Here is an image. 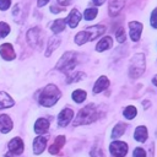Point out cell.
<instances>
[{
	"label": "cell",
	"mask_w": 157,
	"mask_h": 157,
	"mask_svg": "<svg viewBox=\"0 0 157 157\" xmlns=\"http://www.w3.org/2000/svg\"><path fill=\"white\" fill-rule=\"evenodd\" d=\"M125 38H126L125 31H124L123 28H118L117 32H115V39H117L119 43H124V42H125Z\"/></svg>",
	"instance_id": "obj_30"
},
{
	"label": "cell",
	"mask_w": 157,
	"mask_h": 157,
	"mask_svg": "<svg viewBox=\"0 0 157 157\" xmlns=\"http://www.w3.org/2000/svg\"><path fill=\"white\" fill-rule=\"evenodd\" d=\"M146 67L145 55L142 53H136L132 55L129 63V76L130 78H139L144 72Z\"/></svg>",
	"instance_id": "obj_4"
},
{
	"label": "cell",
	"mask_w": 157,
	"mask_h": 157,
	"mask_svg": "<svg viewBox=\"0 0 157 157\" xmlns=\"http://www.w3.org/2000/svg\"><path fill=\"white\" fill-rule=\"evenodd\" d=\"M65 26H66V21L64 18H58L52 23V31L54 34H58L65 29Z\"/></svg>",
	"instance_id": "obj_23"
},
{
	"label": "cell",
	"mask_w": 157,
	"mask_h": 157,
	"mask_svg": "<svg viewBox=\"0 0 157 157\" xmlns=\"http://www.w3.org/2000/svg\"><path fill=\"white\" fill-rule=\"evenodd\" d=\"M124 4H125L124 0H110L109 1V15L117 16L121 11Z\"/></svg>",
	"instance_id": "obj_17"
},
{
	"label": "cell",
	"mask_w": 157,
	"mask_h": 157,
	"mask_svg": "<svg viewBox=\"0 0 157 157\" xmlns=\"http://www.w3.org/2000/svg\"><path fill=\"white\" fill-rule=\"evenodd\" d=\"M48 1H49V0H37V6H38V7H43L44 5L48 4Z\"/></svg>",
	"instance_id": "obj_38"
},
{
	"label": "cell",
	"mask_w": 157,
	"mask_h": 157,
	"mask_svg": "<svg viewBox=\"0 0 157 157\" xmlns=\"http://www.w3.org/2000/svg\"><path fill=\"white\" fill-rule=\"evenodd\" d=\"M15 104V101L5 92H0V109L10 108Z\"/></svg>",
	"instance_id": "obj_21"
},
{
	"label": "cell",
	"mask_w": 157,
	"mask_h": 157,
	"mask_svg": "<svg viewBox=\"0 0 157 157\" xmlns=\"http://www.w3.org/2000/svg\"><path fill=\"white\" fill-rule=\"evenodd\" d=\"M80 20H81V13H80V11H78L77 9H74V10H71V12L69 13V16L66 17L65 21L67 22V25H69L71 28H75V27L78 25Z\"/></svg>",
	"instance_id": "obj_13"
},
{
	"label": "cell",
	"mask_w": 157,
	"mask_h": 157,
	"mask_svg": "<svg viewBox=\"0 0 157 157\" xmlns=\"http://www.w3.org/2000/svg\"><path fill=\"white\" fill-rule=\"evenodd\" d=\"M98 118V113H97V108L94 104H87L86 107H83L76 119L74 120V125L75 126H78V125H85V124H91L92 121H94L96 119Z\"/></svg>",
	"instance_id": "obj_3"
},
{
	"label": "cell",
	"mask_w": 157,
	"mask_h": 157,
	"mask_svg": "<svg viewBox=\"0 0 157 157\" xmlns=\"http://www.w3.org/2000/svg\"><path fill=\"white\" fill-rule=\"evenodd\" d=\"M152 83H153L155 86H157V75H156V76L152 78Z\"/></svg>",
	"instance_id": "obj_40"
},
{
	"label": "cell",
	"mask_w": 157,
	"mask_h": 157,
	"mask_svg": "<svg viewBox=\"0 0 157 157\" xmlns=\"http://www.w3.org/2000/svg\"><path fill=\"white\" fill-rule=\"evenodd\" d=\"M61 97V92L59 91V88L55 86V85H47L44 87V90L40 92V96H39V103L40 105L43 107H53L58 101L59 98Z\"/></svg>",
	"instance_id": "obj_2"
},
{
	"label": "cell",
	"mask_w": 157,
	"mask_h": 157,
	"mask_svg": "<svg viewBox=\"0 0 157 157\" xmlns=\"http://www.w3.org/2000/svg\"><path fill=\"white\" fill-rule=\"evenodd\" d=\"M109 150L114 157H124L128 152V145L123 141H114L110 144Z\"/></svg>",
	"instance_id": "obj_7"
},
{
	"label": "cell",
	"mask_w": 157,
	"mask_h": 157,
	"mask_svg": "<svg viewBox=\"0 0 157 157\" xmlns=\"http://www.w3.org/2000/svg\"><path fill=\"white\" fill-rule=\"evenodd\" d=\"M71 97H72V99H74L76 103H81V102H83V101L86 99L87 93H86V91H83V90H76V91L72 92Z\"/></svg>",
	"instance_id": "obj_24"
},
{
	"label": "cell",
	"mask_w": 157,
	"mask_h": 157,
	"mask_svg": "<svg viewBox=\"0 0 157 157\" xmlns=\"http://www.w3.org/2000/svg\"><path fill=\"white\" fill-rule=\"evenodd\" d=\"M60 44V38L56 37V36H53L52 38H49L48 40V48H47V52H45V56H50V54L59 47Z\"/></svg>",
	"instance_id": "obj_20"
},
{
	"label": "cell",
	"mask_w": 157,
	"mask_h": 157,
	"mask_svg": "<svg viewBox=\"0 0 157 157\" xmlns=\"http://www.w3.org/2000/svg\"><path fill=\"white\" fill-rule=\"evenodd\" d=\"M72 118H74V110L71 108H64L59 113V115H58V124H59V126H61V128L66 126L71 121Z\"/></svg>",
	"instance_id": "obj_9"
},
{
	"label": "cell",
	"mask_w": 157,
	"mask_h": 157,
	"mask_svg": "<svg viewBox=\"0 0 157 157\" xmlns=\"http://www.w3.org/2000/svg\"><path fill=\"white\" fill-rule=\"evenodd\" d=\"M104 32H105V26H103V25H96L92 27H87L85 31L76 33L75 43L77 45H82L88 40H93L96 38L101 37L102 34H104Z\"/></svg>",
	"instance_id": "obj_1"
},
{
	"label": "cell",
	"mask_w": 157,
	"mask_h": 157,
	"mask_svg": "<svg viewBox=\"0 0 157 157\" xmlns=\"http://www.w3.org/2000/svg\"><path fill=\"white\" fill-rule=\"evenodd\" d=\"M77 63V55L74 52H66L59 60V63L56 64V69L61 70V71H71L75 69Z\"/></svg>",
	"instance_id": "obj_6"
},
{
	"label": "cell",
	"mask_w": 157,
	"mask_h": 157,
	"mask_svg": "<svg viewBox=\"0 0 157 157\" xmlns=\"http://www.w3.org/2000/svg\"><path fill=\"white\" fill-rule=\"evenodd\" d=\"M150 23H151V26H152L155 29H157V7H156V9L152 11V13H151Z\"/></svg>",
	"instance_id": "obj_31"
},
{
	"label": "cell",
	"mask_w": 157,
	"mask_h": 157,
	"mask_svg": "<svg viewBox=\"0 0 157 157\" xmlns=\"http://www.w3.org/2000/svg\"><path fill=\"white\" fill-rule=\"evenodd\" d=\"M64 144H65V136H63V135L58 136V137L54 140V142L52 144V146L49 147V152H50L52 155H56V153L61 150V147L64 146Z\"/></svg>",
	"instance_id": "obj_19"
},
{
	"label": "cell",
	"mask_w": 157,
	"mask_h": 157,
	"mask_svg": "<svg viewBox=\"0 0 157 157\" xmlns=\"http://www.w3.org/2000/svg\"><path fill=\"white\" fill-rule=\"evenodd\" d=\"M97 13H98V10L96 9V7H88V9H86L85 10V12H83V18L86 20V21H91V20H93L96 16H97Z\"/></svg>",
	"instance_id": "obj_27"
},
{
	"label": "cell",
	"mask_w": 157,
	"mask_h": 157,
	"mask_svg": "<svg viewBox=\"0 0 157 157\" xmlns=\"http://www.w3.org/2000/svg\"><path fill=\"white\" fill-rule=\"evenodd\" d=\"M0 55L4 60L6 61H10V60H13L16 58V53L13 50V47L12 44L10 43H4L0 45Z\"/></svg>",
	"instance_id": "obj_10"
},
{
	"label": "cell",
	"mask_w": 157,
	"mask_h": 157,
	"mask_svg": "<svg viewBox=\"0 0 157 157\" xmlns=\"http://www.w3.org/2000/svg\"><path fill=\"white\" fill-rule=\"evenodd\" d=\"M123 114H124V117L126 119H134L136 117V114H137V110H136V108L134 105H129V107H126L124 109Z\"/></svg>",
	"instance_id": "obj_28"
},
{
	"label": "cell",
	"mask_w": 157,
	"mask_h": 157,
	"mask_svg": "<svg viewBox=\"0 0 157 157\" xmlns=\"http://www.w3.org/2000/svg\"><path fill=\"white\" fill-rule=\"evenodd\" d=\"M9 150H10V152L11 153H13V155H21L22 152H23V141L20 139V137H15V139H12L10 142H9Z\"/></svg>",
	"instance_id": "obj_11"
},
{
	"label": "cell",
	"mask_w": 157,
	"mask_h": 157,
	"mask_svg": "<svg viewBox=\"0 0 157 157\" xmlns=\"http://www.w3.org/2000/svg\"><path fill=\"white\" fill-rule=\"evenodd\" d=\"M129 28H130V38L132 42H139L140 37H141V32H142V23L137 22V21H131L129 22Z\"/></svg>",
	"instance_id": "obj_8"
},
{
	"label": "cell",
	"mask_w": 157,
	"mask_h": 157,
	"mask_svg": "<svg viewBox=\"0 0 157 157\" xmlns=\"http://www.w3.org/2000/svg\"><path fill=\"white\" fill-rule=\"evenodd\" d=\"M108 87H109V80L107 78V76H99V77L97 78V81H96V83H94L92 91H93V93L97 94V93H99V92L107 90Z\"/></svg>",
	"instance_id": "obj_12"
},
{
	"label": "cell",
	"mask_w": 157,
	"mask_h": 157,
	"mask_svg": "<svg viewBox=\"0 0 157 157\" xmlns=\"http://www.w3.org/2000/svg\"><path fill=\"white\" fill-rule=\"evenodd\" d=\"M21 7H22L21 4H16L13 6V10H12V15L17 22H21L22 17H23V10H21Z\"/></svg>",
	"instance_id": "obj_26"
},
{
	"label": "cell",
	"mask_w": 157,
	"mask_h": 157,
	"mask_svg": "<svg viewBox=\"0 0 157 157\" xmlns=\"http://www.w3.org/2000/svg\"><path fill=\"white\" fill-rule=\"evenodd\" d=\"M92 2H93V5H96V6H101V5H103V4L105 2V0H92Z\"/></svg>",
	"instance_id": "obj_39"
},
{
	"label": "cell",
	"mask_w": 157,
	"mask_h": 157,
	"mask_svg": "<svg viewBox=\"0 0 157 157\" xmlns=\"http://www.w3.org/2000/svg\"><path fill=\"white\" fill-rule=\"evenodd\" d=\"M10 33V26L6 22H0V38L6 37Z\"/></svg>",
	"instance_id": "obj_29"
},
{
	"label": "cell",
	"mask_w": 157,
	"mask_h": 157,
	"mask_svg": "<svg viewBox=\"0 0 157 157\" xmlns=\"http://www.w3.org/2000/svg\"><path fill=\"white\" fill-rule=\"evenodd\" d=\"M134 137H135L136 141H140V142L146 141V139H147V129H146V126H142V125L137 126L135 132H134Z\"/></svg>",
	"instance_id": "obj_22"
},
{
	"label": "cell",
	"mask_w": 157,
	"mask_h": 157,
	"mask_svg": "<svg viewBox=\"0 0 157 157\" xmlns=\"http://www.w3.org/2000/svg\"><path fill=\"white\" fill-rule=\"evenodd\" d=\"M63 10V7H59V6H56V5H52L50 6V11L53 12V13H58V12H60Z\"/></svg>",
	"instance_id": "obj_36"
},
{
	"label": "cell",
	"mask_w": 157,
	"mask_h": 157,
	"mask_svg": "<svg viewBox=\"0 0 157 157\" xmlns=\"http://www.w3.org/2000/svg\"><path fill=\"white\" fill-rule=\"evenodd\" d=\"M45 146H47V137H44V136H38V137H36L34 141H33V152H34L36 155H40V153L44 151Z\"/></svg>",
	"instance_id": "obj_14"
},
{
	"label": "cell",
	"mask_w": 157,
	"mask_h": 157,
	"mask_svg": "<svg viewBox=\"0 0 157 157\" xmlns=\"http://www.w3.org/2000/svg\"><path fill=\"white\" fill-rule=\"evenodd\" d=\"M113 47V39L110 37H103L96 45V50L97 52H104L108 50Z\"/></svg>",
	"instance_id": "obj_18"
},
{
	"label": "cell",
	"mask_w": 157,
	"mask_h": 157,
	"mask_svg": "<svg viewBox=\"0 0 157 157\" xmlns=\"http://www.w3.org/2000/svg\"><path fill=\"white\" fill-rule=\"evenodd\" d=\"M125 129H126V125H125V124H123V123H118V124H117V125L113 128V131H112V137H113V139H117V137L121 136V135L124 134Z\"/></svg>",
	"instance_id": "obj_25"
},
{
	"label": "cell",
	"mask_w": 157,
	"mask_h": 157,
	"mask_svg": "<svg viewBox=\"0 0 157 157\" xmlns=\"http://www.w3.org/2000/svg\"><path fill=\"white\" fill-rule=\"evenodd\" d=\"M83 77H85V74H83V72H75V75H72V76L69 77L67 82H69V83H70V82H76V81H80V80L83 78Z\"/></svg>",
	"instance_id": "obj_32"
},
{
	"label": "cell",
	"mask_w": 157,
	"mask_h": 157,
	"mask_svg": "<svg viewBox=\"0 0 157 157\" xmlns=\"http://www.w3.org/2000/svg\"><path fill=\"white\" fill-rule=\"evenodd\" d=\"M48 128H49V121L45 118H38L37 121L34 123V131L38 135L47 132L48 131Z\"/></svg>",
	"instance_id": "obj_16"
},
{
	"label": "cell",
	"mask_w": 157,
	"mask_h": 157,
	"mask_svg": "<svg viewBox=\"0 0 157 157\" xmlns=\"http://www.w3.org/2000/svg\"><path fill=\"white\" fill-rule=\"evenodd\" d=\"M134 157H146V152L142 147H136L134 150V153H132Z\"/></svg>",
	"instance_id": "obj_33"
},
{
	"label": "cell",
	"mask_w": 157,
	"mask_h": 157,
	"mask_svg": "<svg viewBox=\"0 0 157 157\" xmlns=\"http://www.w3.org/2000/svg\"><path fill=\"white\" fill-rule=\"evenodd\" d=\"M91 157H103V152L101 147H93V150L91 151Z\"/></svg>",
	"instance_id": "obj_34"
},
{
	"label": "cell",
	"mask_w": 157,
	"mask_h": 157,
	"mask_svg": "<svg viewBox=\"0 0 157 157\" xmlns=\"http://www.w3.org/2000/svg\"><path fill=\"white\" fill-rule=\"evenodd\" d=\"M27 42L28 44L33 48V49H42L43 44H44V32L42 31L40 27H32L28 29L27 34H26Z\"/></svg>",
	"instance_id": "obj_5"
},
{
	"label": "cell",
	"mask_w": 157,
	"mask_h": 157,
	"mask_svg": "<svg viewBox=\"0 0 157 157\" xmlns=\"http://www.w3.org/2000/svg\"><path fill=\"white\" fill-rule=\"evenodd\" d=\"M72 2V0H58V4L61 5V6H67Z\"/></svg>",
	"instance_id": "obj_37"
},
{
	"label": "cell",
	"mask_w": 157,
	"mask_h": 157,
	"mask_svg": "<svg viewBox=\"0 0 157 157\" xmlns=\"http://www.w3.org/2000/svg\"><path fill=\"white\" fill-rule=\"evenodd\" d=\"M12 129V120L9 115L2 114L0 115V131L2 134H7Z\"/></svg>",
	"instance_id": "obj_15"
},
{
	"label": "cell",
	"mask_w": 157,
	"mask_h": 157,
	"mask_svg": "<svg viewBox=\"0 0 157 157\" xmlns=\"http://www.w3.org/2000/svg\"><path fill=\"white\" fill-rule=\"evenodd\" d=\"M10 5H11V0H0V10L5 11L10 7Z\"/></svg>",
	"instance_id": "obj_35"
}]
</instances>
